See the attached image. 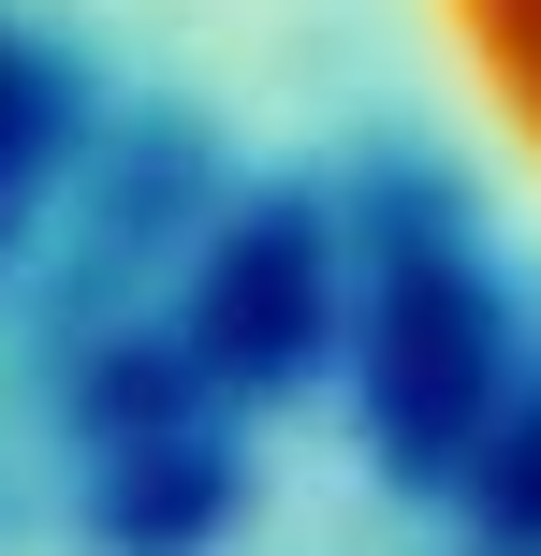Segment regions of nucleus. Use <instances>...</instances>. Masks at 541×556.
I'll use <instances>...</instances> for the list:
<instances>
[{"instance_id": "1", "label": "nucleus", "mask_w": 541, "mask_h": 556, "mask_svg": "<svg viewBox=\"0 0 541 556\" xmlns=\"http://www.w3.org/2000/svg\"><path fill=\"white\" fill-rule=\"evenodd\" d=\"M439 29V59L468 74V103L498 117V147L541 176V0H410Z\"/></svg>"}]
</instances>
